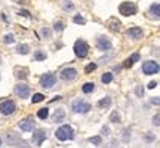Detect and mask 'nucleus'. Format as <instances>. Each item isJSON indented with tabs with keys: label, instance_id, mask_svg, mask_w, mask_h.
I'll use <instances>...</instances> for the list:
<instances>
[{
	"label": "nucleus",
	"instance_id": "obj_1",
	"mask_svg": "<svg viewBox=\"0 0 160 148\" xmlns=\"http://www.w3.org/2000/svg\"><path fill=\"white\" fill-rule=\"evenodd\" d=\"M55 136H56V139H60L62 142L71 141V139H74V130L70 124H64V126L58 128V130L55 132Z\"/></svg>",
	"mask_w": 160,
	"mask_h": 148
},
{
	"label": "nucleus",
	"instance_id": "obj_2",
	"mask_svg": "<svg viewBox=\"0 0 160 148\" xmlns=\"http://www.w3.org/2000/svg\"><path fill=\"white\" fill-rule=\"evenodd\" d=\"M91 108L92 105L86 101H82V99H76V101L71 104V110H73V113L76 114H86L91 111Z\"/></svg>",
	"mask_w": 160,
	"mask_h": 148
},
{
	"label": "nucleus",
	"instance_id": "obj_3",
	"mask_svg": "<svg viewBox=\"0 0 160 148\" xmlns=\"http://www.w3.org/2000/svg\"><path fill=\"white\" fill-rule=\"evenodd\" d=\"M89 54V46L85 40H77L74 43V55L77 58H86Z\"/></svg>",
	"mask_w": 160,
	"mask_h": 148
},
{
	"label": "nucleus",
	"instance_id": "obj_4",
	"mask_svg": "<svg viewBox=\"0 0 160 148\" xmlns=\"http://www.w3.org/2000/svg\"><path fill=\"white\" fill-rule=\"evenodd\" d=\"M119 12L125 16H132L136 14V5L133 2H123V3H120Z\"/></svg>",
	"mask_w": 160,
	"mask_h": 148
},
{
	"label": "nucleus",
	"instance_id": "obj_5",
	"mask_svg": "<svg viewBox=\"0 0 160 148\" xmlns=\"http://www.w3.org/2000/svg\"><path fill=\"white\" fill-rule=\"evenodd\" d=\"M56 85V76L53 73H46L40 77V86L45 89H51Z\"/></svg>",
	"mask_w": 160,
	"mask_h": 148
},
{
	"label": "nucleus",
	"instance_id": "obj_6",
	"mask_svg": "<svg viewBox=\"0 0 160 148\" xmlns=\"http://www.w3.org/2000/svg\"><path fill=\"white\" fill-rule=\"evenodd\" d=\"M16 111V104L11 99H6V101L0 102V113L3 115H11Z\"/></svg>",
	"mask_w": 160,
	"mask_h": 148
},
{
	"label": "nucleus",
	"instance_id": "obj_7",
	"mask_svg": "<svg viewBox=\"0 0 160 148\" xmlns=\"http://www.w3.org/2000/svg\"><path fill=\"white\" fill-rule=\"evenodd\" d=\"M142 73L147 74V76L159 74V64H157V61H145L142 64Z\"/></svg>",
	"mask_w": 160,
	"mask_h": 148
},
{
	"label": "nucleus",
	"instance_id": "obj_8",
	"mask_svg": "<svg viewBox=\"0 0 160 148\" xmlns=\"http://www.w3.org/2000/svg\"><path fill=\"white\" fill-rule=\"evenodd\" d=\"M96 47L102 50V52H108V50H111V47H113V43L111 40L105 37V36H100L98 39H96Z\"/></svg>",
	"mask_w": 160,
	"mask_h": 148
},
{
	"label": "nucleus",
	"instance_id": "obj_9",
	"mask_svg": "<svg viewBox=\"0 0 160 148\" xmlns=\"http://www.w3.org/2000/svg\"><path fill=\"white\" fill-rule=\"evenodd\" d=\"M77 77V70L76 68H64L62 71H61V79L64 81H71L74 80Z\"/></svg>",
	"mask_w": 160,
	"mask_h": 148
},
{
	"label": "nucleus",
	"instance_id": "obj_10",
	"mask_svg": "<svg viewBox=\"0 0 160 148\" xmlns=\"http://www.w3.org/2000/svg\"><path fill=\"white\" fill-rule=\"evenodd\" d=\"M15 94H16V96H20V98H22V99H25V98L30 96V88L27 86L25 83H20V85H16V86H15Z\"/></svg>",
	"mask_w": 160,
	"mask_h": 148
},
{
	"label": "nucleus",
	"instance_id": "obj_11",
	"mask_svg": "<svg viewBox=\"0 0 160 148\" xmlns=\"http://www.w3.org/2000/svg\"><path fill=\"white\" fill-rule=\"evenodd\" d=\"M20 129L22 132H31L34 129V119L33 117H27L22 121H20Z\"/></svg>",
	"mask_w": 160,
	"mask_h": 148
},
{
	"label": "nucleus",
	"instance_id": "obj_12",
	"mask_svg": "<svg viewBox=\"0 0 160 148\" xmlns=\"http://www.w3.org/2000/svg\"><path fill=\"white\" fill-rule=\"evenodd\" d=\"M142 36H144V33L140 27H132L127 30V37H131L133 40H140V39H142Z\"/></svg>",
	"mask_w": 160,
	"mask_h": 148
},
{
	"label": "nucleus",
	"instance_id": "obj_13",
	"mask_svg": "<svg viewBox=\"0 0 160 148\" xmlns=\"http://www.w3.org/2000/svg\"><path fill=\"white\" fill-rule=\"evenodd\" d=\"M46 138H47V133L45 132V130H36V132L33 133V141H34L36 145H42Z\"/></svg>",
	"mask_w": 160,
	"mask_h": 148
},
{
	"label": "nucleus",
	"instance_id": "obj_14",
	"mask_svg": "<svg viewBox=\"0 0 160 148\" xmlns=\"http://www.w3.org/2000/svg\"><path fill=\"white\" fill-rule=\"evenodd\" d=\"M64 119H65V111L62 108H56L53 113V121L60 123V121H64Z\"/></svg>",
	"mask_w": 160,
	"mask_h": 148
},
{
	"label": "nucleus",
	"instance_id": "obj_15",
	"mask_svg": "<svg viewBox=\"0 0 160 148\" xmlns=\"http://www.w3.org/2000/svg\"><path fill=\"white\" fill-rule=\"evenodd\" d=\"M150 14L154 16V20H159V15H160V5H159V2H154L153 5L150 6Z\"/></svg>",
	"mask_w": 160,
	"mask_h": 148
},
{
	"label": "nucleus",
	"instance_id": "obj_16",
	"mask_svg": "<svg viewBox=\"0 0 160 148\" xmlns=\"http://www.w3.org/2000/svg\"><path fill=\"white\" fill-rule=\"evenodd\" d=\"M93 90H95V83H92V81H87V83H85L82 86V92L83 94H91Z\"/></svg>",
	"mask_w": 160,
	"mask_h": 148
},
{
	"label": "nucleus",
	"instance_id": "obj_17",
	"mask_svg": "<svg viewBox=\"0 0 160 148\" xmlns=\"http://www.w3.org/2000/svg\"><path fill=\"white\" fill-rule=\"evenodd\" d=\"M16 79H20V80H25L27 77H28V71H27V68H16Z\"/></svg>",
	"mask_w": 160,
	"mask_h": 148
},
{
	"label": "nucleus",
	"instance_id": "obj_18",
	"mask_svg": "<svg viewBox=\"0 0 160 148\" xmlns=\"http://www.w3.org/2000/svg\"><path fill=\"white\" fill-rule=\"evenodd\" d=\"M34 61H46V58H47V55H46V52H43V50H36V52H34Z\"/></svg>",
	"mask_w": 160,
	"mask_h": 148
},
{
	"label": "nucleus",
	"instance_id": "obj_19",
	"mask_svg": "<svg viewBox=\"0 0 160 148\" xmlns=\"http://www.w3.org/2000/svg\"><path fill=\"white\" fill-rule=\"evenodd\" d=\"M98 105H100L101 108H108L111 105V98H110V96H105V98L100 99V101H98Z\"/></svg>",
	"mask_w": 160,
	"mask_h": 148
},
{
	"label": "nucleus",
	"instance_id": "obj_20",
	"mask_svg": "<svg viewBox=\"0 0 160 148\" xmlns=\"http://www.w3.org/2000/svg\"><path fill=\"white\" fill-rule=\"evenodd\" d=\"M16 54L28 55V54H30V46H28V45H20V46L16 47Z\"/></svg>",
	"mask_w": 160,
	"mask_h": 148
},
{
	"label": "nucleus",
	"instance_id": "obj_21",
	"mask_svg": "<svg viewBox=\"0 0 160 148\" xmlns=\"http://www.w3.org/2000/svg\"><path fill=\"white\" fill-rule=\"evenodd\" d=\"M47 115H49V108H40L39 111H37V117L42 119V120H46Z\"/></svg>",
	"mask_w": 160,
	"mask_h": 148
},
{
	"label": "nucleus",
	"instance_id": "obj_22",
	"mask_svg": "<svg viewBox=\"0 0 160 148\" xmlns=\"http://www.w3.org/2000/svg\"><path fill=\"white\" fill-rule=\"evenodd\" d=\"M110 25H108V28L110 30H113V31H119L120 30V21H116V20H110V22H108Z\"/></svg>",
	"mask_w": 160,
	"mask_h": 148
},
{
	"label": "nucleus",
	"instance_id": "obj_23",
	"mask_svg": "<svg viewBox=\"0 0 160 148\" xmlns=\"http://www.w3.org/2000/svg\"><path fill=\"white\" fill-rule=\"evenodd\" d=\"M64 28H65L64 22H62V21H56V22H55V25H53V31H56V33H62V31H64Z\"/></svg>",
	"mask_w": 160,
	"mask_h": 148
},
{
	"label": "nucleus",
	"instance_id": "obj_24",
	"mask_svg": "<svg viewBox=\"0 0 160 148\" xmlns=\"http://www.w3.org/2000/svg\"><path fill=\"white\" fill-rule=\"evenodd\" d=\"M101 80H102V83H104V85H108V83H111V81H113V74H111V73L102 74Z\"/></svg>",
	"mask_w": 160,
	"mask_h": 148
},
{
	"label": "nucleus",
	"instance_id": "obj_25",
	"mask_svg": "<svg viewBox=\"0 0 160 148\" xmlns=\"http://www.w3.org/2000/svg\"><path fill=\"white\" fill-rule=\"evenodd\" d=\"M40 33H42V37H43V39H51V37H52V31H51V28L43 27L42 30H40Z\"/></svg>",
	"mask_w": 160,
	"mask_h": 148
},
{
	"label": "nucleus",
	"instance_id": "obj_26",
	"mask_svg": "<svg viewBox=\"0 0 160 148\" xmlns=\"http://www.w3.org/2000/svg\"><path fill=\"white\" fill-rule=\"evenodd\" d=\"M45 101V95L43 94H34V96L31 98V102L33 104H39V102Z\"/></svg>",
	"mask_w": 160,
	"mask_h": 148
},
{
	"label": "nucleus",
	"instance_id": "obj_27",
	"mask_svg": "<svg viewBox=\"0 0 160 148\" xmlns=\"http://www.w3.org/2000/svg\"><path fill=\"white\" fill-rule=\"evenodd\" d=\"M73 22L74 24H79V25H85V24H86V20H85L82 15H74Z\"/></svg>",
	"mask_w": 160,
	"mask_h": 148
},
{
	"label": "nucleus",
	"instance_id": "obj_28",
	"mask_svg": "<svg viewBox=\"0 0 160 148\" xmlns=\"http://www.w3.org/2000/svg\"><path fill=\"white\" fill-rule=\"evenodd\" d=\"M96 67H98V65H96L95 62H91V64H87V65H86V68H85V73L91 74L92 71H95V70H96Z\"/></svg>",
	"mask_w": 160,
	"mask_h": 148
},
{
	"label": "nucleus",
	"instance_id": "obj_29",
	"mask_svg": "<svg viewBox=\"0 0 160 148\" xmlns=\"http://www.w3.org/2000/svg\"><path fill=\"white\" fill-rule=\"evenodd\" d=\"M110 121H111V123H119L120 121V114L117 113V111H113V113H111V115H110Z\"/></svg>",
	"mask_w": 160,
	"mask_h": 148
},
{
	"label": "nucleus",
	"instance_id": "obj_30",
	"mask_svg": "<svg viewBox=\"0 0 160 148\" xmlns=\"http://www.w3.org/2000/svg\"><path fill=\"white\" fill-rule=\"evenodd\" d=\"M89 142H92L93 145H96V147H98V145L102 144V138H101V136H92V138L89 139Z\"/></svg>",
	"mask_w": 160,
	"mask_h": 148
},
{
	"label": "nucleus",
	"instance_id": "obj_31",
	"mask_svg": "<svg viewBox=\"0 0 160 148\" xmlns=\"http://www.w3.org/2000/svg\"><path fill=\"white\" fill-rule=\"evenodd\" d=\"M3 41H5L6 45H12V43H15V37H13V34H6V36H5V39H3Z\"/></svg>",
	"mask_w": 160,
	"mask_h": 148
},
{
	"label": "nucleus",
	"instance_id": "obj_32",
	"mask_svg": "<svg viewBox=\"0 0 160 148\" xmlns=\"http://www.w3.org/2000/svg\"><path fill=\"white\" fill-rule=\"evenodd\" d=\"M135 95H136L138 98L144 96V88H142V86H136V88H135Z\"/></svg>",
	"mask_w": 160,
	"mask_h": 148
},
{
	"label": "nucleus",
	"instance_id": "obj_33",
	"mask_svg": "<svg viewBox=\"0 0 160 148\" xmlns=\"http://www.w3.org/2000/svg\"><path fill=\"white\" fill-rule=\"evenodd\" d=\"M129 59H131V61L133 62V64H135L136 61H140V59H141V56H140V54H133V55H131V56H129Z\"/></svg>",
	"mask_w": 160,
	"mask_h": 148
},
{
	"label": "nucleus",
	"instance_id": "obj_34",
	"mask_svg": "<svg viewBox=\"0 0 160 148\" xmlns=\"http://www.w3.org/2000/svg\"><path fill=\"white\" fill-rule=\"evenodd\" d=\"M160 115H159V113H157V114H154V117H153V123H154V126H157V128H159L160 126Z\"/></svg>",
	"mask_w": 160,
	"mask_h": 148
},
{
	"label": "nucleus",
	"instance_id": "obj_35",
	"mask_svg": "<svg viewBox=\"0 0 160 148\" xmlns=\"http://www.w3.org/2000/svg\"><path fill=\"white\" fill-rule=\"evenodd\" d=\"M64 9H65V11H73L74 5L73 3H70V2H65V3H64Z\"/></svg>",
	"mask_w": 160,
	"mask_h": 148
},
{
	"label": "nucleus",
	"instance_id": "obj_36",
	"mask_svg": "<svg viewBox=\"0 0 160 148\" xmlns=\"http://www.w3.org/2000/svg\"><path fill=\"white\" fill-rule=\"evenodd\" d=\"M129 138H131V133H129V130H127V129H126V130H123V141L127 142V141H129Z\"/></svg>",
	"mask_w": 160,
	"mask_h": 148
},
{
	"label": "nucleus",
	"instance_id": "obj_37",
	"mask_svg": "<svg viewBox=\"0 0 160 148\" xmlns=\"http://www.w3.org/2000/svg\"><path fill=\"white\" fill-rule=\"evenodd\" d=\"M101 135H105V136H108V135H110V128H108V126H104V128L101 129Z\"/></svg>",
	"mask_w": 160,
	"mask_h": 148
},
{
	"label": "nucleus",
	"instance_id": "obj_38",
	"mask_svg": "<svg viewBox=\"0 0 160 148\" xmlns=\"http://www.w3.org/2000/svg\"><path fill=\"white\" fill-rule=\"evenodd\" d=\"M132 65H133V62H132V61H131V59H129V58H127V59H126V62L123 64V67H126V68H131V67H132Z\"/></svg>",
	"mask_w": 160,
	"mask_h": 148
},
{
	"label": "nucleus",
	"instance_id": "obj_39",
	"mask_svg": "<svg viewBox=\"0 0 160 148\" xmlns=\"http://www.w3.org/2000/svg\"><path fill=\"white\" fill-rule=\"evenodd\" d=\"M147 88H148V89H156V88H157V81H150Z\"/></svg>",
	"mask_w": 160,
	"mask_h": 148
},
{
	"label": "nucleus",
	"instance_id": "obj_40",
	"mask_svg": "<svg viewBox=\"0 0 160 148\" xmlns=\"http://www.w3.org/2000/svg\"><path fill=\"white\" fill-rule=\"evenodd\" d=\"M20 15H21V16H27V18H31V15H30V12H28V11H21Z\"/></svg>",
	"mask_w": 160,
	"mask_h": 148
},
{
	"label": "nucleus",
	"instance_id": "obj_41",
	"mask_svg": "<svg viewBox=\"0 0 160 148\" xmlns=\"http://www.w3.org/2000/svg\"><path fill=\"white\" fill-rule=\"evenodd\" d=\"M151 104H154V105H159V104H160V98H159V96L153 98V99H151Z\"/></svg>",
	"mask_w": 160,
	"mask_h": 148
},
{
	"label": "nucleus",
	"instance_id": "obj_42",
	"mask_svg": "<svg viewBox=\"0 0 160 148\" xmlns=\"http://www.w3.org/2000/svg\"><path fill=\"white\" fill-rule=\"evenodd\" d=\"M0 145H2V138H0Z\"/></svg>",
	"mask_w": 160,
	"mask_h": 148
}]
</instances>
